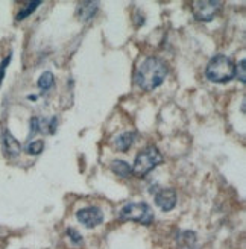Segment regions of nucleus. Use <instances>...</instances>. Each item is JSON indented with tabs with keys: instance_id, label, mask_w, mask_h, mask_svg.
Masks as SVG:
<instances>
[{
	"instance_id": "nucleus-1",
	"label": "nucleus",
	"mask_w": 246,
	"mask_h": 249,
	"mask_svg": "<svg viewBox=\"0 0 246 249\" xmlns=\"http://www.w3.org/2000/svg\"><path fill=\"white\" fill-rule=\"evenodd\" d=\"M167 64L159 58H146L135 71V82L144 91H152L161 85L167 76Z\"/></svg>"
},
{
	"instance_id": "nucleus-2",
	"label": "nucleus",
	"mask_w": 246,
	"mask_h": 249,
	"mask_svg": "<svg viewBox=\"0 0 246 249\" xmlns=\"http://www.w3.org/2000/svg\"><path fill=\"white\" fill-rule=\"evenodd\" d=\"M205 76L211 82L227 84L236 76V66L231 58L225 55H216L208 62L205 69Z\"/></svg>"
},
{
	"instance_id": "nucleus-3",
	"label": "nucleus",
	"mask_w": 246,
	"mask_h": 249,
	"mask_svg": "<svg viewBox=\"0 0 246 249\" xmlns=\"http://www.w3.org/2000/svg\"><path fill=\"white\" fill-rule=\"evenodd\" d=\"M164 161L161 152L158 151L155 146H147L137 154L132 166V173L135 177L143 178L151 170H154L158 164H161Z\"/></svg>"
},
{
	"instance_id": "nucleus-4",
	"label": "nucleus",
	"mask_w": 246,
	"mask_h": 249,
	"mask_svg": "<svg viewBox=\"0 0 246 249\" xmlns=\"http://www.w3.org/2000/svg\"><path fill=\"white\" fill-rule=\"evenodd\" d=\"M119 219L122 222L132 220L141 225H151L154 222V211L146 202H131L120 210Z\"/></svg>"
},
{
	"instance_id": "nucleus-5",
	"label": "nucleus",
	"mask_w": 246,
	"mask_h": 249,
	"mask_svg": "<svg viewBox=\"0 0 246 249\" xmlns=\"http://www.w3.org/2000/svg\"><path fill=\"white\" fill-rule=\"evenodd\" d=\"M193 16L198 21H211L217 14L220 8H222V2H210V0H202V2H193Z\"/></svg>"
},
{
	"instance_id": "nucleus-6",
	"label": "nucleus",
	"mask_w": 246,
	"mask_h": 249,
	"mask_svg": "<svg viewBox=\"0 0 246 249\" xmlns=\"http://www.w3.org/2000/svg\"><path fill=\"white\" fill-rule=\"evenodd\" d=\"M76 216H78V220L87 228H94V227L101 225V223L104 222V213H102V210L97 208V207L82 208V210L78 211Z\"/></svg>"
},
{
	"instance_id": "nucleus-7",
	"label": "nucleus",
	"mask_w": 246,
	"mask_h": 249,
	"mask_svg": "<svg viewBox=\"0 0 246 249\" xmlns=\"http://www.w3.org/2000/svg\"><path fill=\"white\" fill-rule=\"evenodd\" d=\"M155 204L159 210L170 211L176 205V192L174 189H161L155 193Z\"/></svg>"
},
{
	"instance_id": "nucleus-8",
	"label": "nucleus",
	"mask_w": 246,
	"mask_h": 249,
	"mask_svg": "<svg viewBox=\"0 0 246 249\" xmlns=\"http://www.w3.org/2000/svg\"><path fill=\"white\" fill-rule=\"evenodd\" d=\"M2 147L8 157H18L21 152V144L16 140V137L8 129L2 132Z\"/></svg>"
},
{
	"instance_id": "nucleus-9",
	"label": "nucleus",
	"mask_w": 246,
	"mask_h": 249,
	"mask_svg": "<svg viewBox=\"0 0 246 249\" xmlns=\"http://www.w3.org/2000/svg\"><path fill=\"white\" fill-rule=\"evenodd\" d=\"M134 139H135L134 132H123V134L117 135L116 139L113 140V146L119 152H126L131 149V146L134 143Z\"/></svg>"
},
{
	"instance_id": "nucleus-10",
	"label": "nucleus",
	"mask_w": 246,
	"mask_h": 249,
	"mask_svg": "<svg viewBox=\"0 0 246 249\" xmlns=\"http://www.w3.org/2000/svg\"><path fill=\"white\" fill-rule=\"evenodd\" d=\"M111 170L120 178H129L132 175V167L123 160H114L111 163Z\"/></svg>"
},
{
	"instance_id": "nucleus-11",
	"label": "nucleus",
	"mask_w": 246,
	"mask_h": 249,
	"mask_svg": "<svg viewBox=\"0 0 246 249\" xmlns=\"http://www.w3.org/2000/svg\"><path fill=\"white\" fill-rule=\"evenodd\" d=\"M53 82H55L53 74L51 71H44L40 76V79H38V89L41 91H47V90H51L53 87Z\"/></svg>"
},
{
	"instance_id": "nucleus-12",
	"label": "nucleus",
	"mask_w": 246,
	"mask_h": 249,
	"mask_svg": "<svg viewBox=\"0 0 246 249\" xmlns=\"http://www.w3.org/2000/svg\"><path fill=\"white\" fill-rule=\"evenodd\" d=\"M97 11V3H93V2H85L81 5L79 8V16L84 18V20H90Z\"/></svg>"
},
{
	"instance_id": "nucleus-13",
	"label": "nucleus",
	"mask_w": 246,
	"mask_h": 249,
	"mask_svg": "<svg viewBox=\"0 0 246 249\" xmlns=\"http://www.w3.org/2000/svg\"><path fill=\"white\" fill-rule=\"evenodd\" d=\"M43 149H44V143L41 140H35L26 146V152L29 155H40L43 152Z\"/></svg>"
},
{
	"instance_id": "nucleus-14",
	"label": "nucleus",
	"mask_w": 246,
	"mask_h": 249,
	"mask_svg": "<svg viewBox=\"0 0 246 249\" xmlns=\"http://www.w3.org/2000/svg\"><path fill=\"white\" fill-rule=\"evenodd\" d=\"M40 5H41V2H32V3H29L26 8L23 9V11H20V12H18L17 21H20V20H23V18H26L29 14H32V12L35 11V8H38Z\"/></svg>"
},
{
	"instance_id": "nucleus-15",
	"label": "nucleus",
	"mask_w": 246,
	"mask_h": 249,
	"mask_svg": "<svg viewBox=\"0 0 246 249\" xmlns=\"http://www.w3.org/2000/svg\"><path fill=\"white\" fill-rule=\"evenodd\" d=\"M67 235H69L70 240H71L73 243H75L76 246H81V245L84 243V242H82V235H81L76 230L69 228V230H67Z\"/></svg>"
},
{
	"instance_id": "nucleus-16",
	"label": "nucleus",
	"mask_w": 246,
	"mask_h": 249,
	"mask_svg": "<svg viewBox=\"0 0 246 249\" xmlns=\"http://www.w3.org/2000/svg\"><path fill=\"white\" fill-rule=\"evenodd\" d=\"M41 129V120L38 117H32L31 119V134H29V139L31 137H34L36 132H40Z\"/></svg>"
},
{
	"instance_id": "nucleus-17",
	"label": "nucleus",
	"mask_w": 246,
	"mask_h": 249,
	"mask_svg": "<svg viewBox=\"0 0 246 249\" xmlns=\"http://www.w3.org/2000/svg\"><path fill=\"white\" fill-rule=\"evenodd\" d=\"M236 74H237V78L240 79V82H243L245 84V59H242L240 62H239V66L236 67Z\"/></svg>"
},
{
	"instance_id": "nucleus-18",
	"label": "nucleus",
	"mask_w": 246,
	"mask_h": 249,
	"mask_svg": "<svg viewBox=\"0 0 246 249\" xmlns=\"http://www.w3.org/2000/svg\"><path fill=\"white\" fill-rule=\"evenodd\" d=\"M56 126H58V119H56V117H52L51 122H49V126H47L49 132H51V134H55Z\"/></svg>"
},
{
	"instance_id": "nucleus-19",
	"label": "nucleus",
	"mask_w": 246,
	"mask_h": 249,
	"mask_svg": "<svg viewBox=\"0 0 246 249\" xmlns=\"http://www.w3.org/2000/svg\"><path fill=\"white\" fill-rule=\"evenodd\" d=\"M9 61H11V56H6L5 61L2 62V66H0V79H3V76H5V69L9 64Z\"/></svg>"
}]
</instances>
